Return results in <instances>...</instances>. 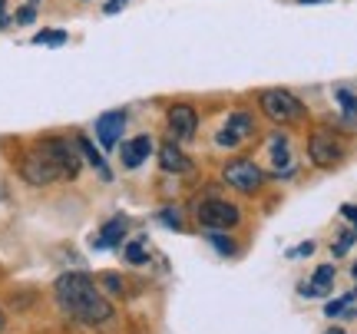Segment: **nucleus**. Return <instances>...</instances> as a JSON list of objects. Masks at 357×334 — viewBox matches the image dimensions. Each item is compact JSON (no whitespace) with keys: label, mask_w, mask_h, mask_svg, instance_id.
<instances>
[{"label":"nucleus","mask_w":357,"mask_h":334,"mask_svg":"<svg viewBox=\"0 0 357 334\" xmlns=\"http://www.w3.org/2000/svg\"><path fill=\"white\" fill-rule=\"evenodd\" d=\"M195 126H199V116H195L192 106L176 103L169 109V132H172L176 139H192V136H195Z\"/></svg>","instance_id":"nucleus-10"},{"label":"nucleus","mask_w":357,"mask_h":334,"mask_svg":"<svg viewBox=\"0 0 357 334\" xmlns=\"http://www.w3.org/2000/svg\"><path fill=\"white\" fill-rule=\"evenodd\" d=\"M328 334H344V331H341V328H331V331H328Z\"/></svg>","instance_id":"nucleus-26"},{"label":"nucleus","mask_w":357,"mask_h":334,"mask_svg":"<svg viewBox=\"0 0 357 334\" xmlns=\"http://www.w3.org/2000/svg\"><path fill=\"white\" fill-rule=\"evenodd\" d=\"M354 238H357V231H344V235L337 238V245H334V255H344L347 248L354 245Z\"/></svg>","instance_id":"nucleus-20"},{"label":"nucleus","mask_w":357,"mask_h":334,"mask_svg":"<svg viewBox=\"0 0 357 334\" xmlns=\"http://www.w3.org/2000/svg\"><path fill=\"white\" fill-rule=\"evenodd\" d=\"M354 298H357V295H344V298H337V301H328V308H324V314H328V318H337V314H344L347 305H351Z\"/></svg>","instance_id":"nucleus-19"},{"label":"nucleus","mask_w":357,"mask_h":334,"mask_svg":"<svg viewBox=\"0 0 357 334\" xmlns=\"http://www.w3.org/2000/svg\"><path fill=\"white\" fill-rule=\"evenodd\" d=\"M123 235H126V219H113V222H106V229L93 238V245L96 248H116V245L123 242Z\"/></svg>","instance_id":"nucleus-14"},{"label":"nucleus","mask_w":357,"mask_h":334,"mask_svg":"<svg viewBox=\"0 0 357 334\" xmlns=\"http://www.w3.org/2000/svg\"><path fill=\"white\" fill-rule=\"evenodd\" d=\"M354 278H357V265H354Z\"/></svg>","instance_id":"nucleus-29"},{"label":"nucleus","mask_w":357,"mask_h":334,"mask_svg":"<svg viewBox=\"0 0 357 334\" xmlns=\"http://www.w3.org/2000/svg\"><path fill=\"white\" fill-rule=\"evenodd\" d=\"M0 331H3V311H0Z\"/></svg>","instance_id":"nucleus-27"},{"label":"nucleus","mask_w":357,"mask_h":334,"mask_svg":"<svg viewBox=\"0 0 357 334\" xmlns=\"http://www.w3.org/2000/svg\"><path fill=\"white\" fill-rule=\"evenodd\" d=\"M347 155V146L341 136H334L331 129H318V132H311V139H307V159L314 162L318 169H334L341 166Z\"/></svg>","instance_id":"nucleus-3"},{"label":"nucleus","mask_w":357,"mask_h":334,"mask_svg":"<svg viewBox=\"0 0 357 334\" xmlns=\"http://www.w3.org/2000/svg\"><path fill=\"white\" fill-rule=\"evenodd\" d=\"M222 179L229 182L231 189H238V192H258L261 185H265V172L252 162V159H231V162H225V169H222Z\"/></svg>","instance_id":"nucleus-6"},{"label":"nucleus","mask_w":357,"mask_h":334,"mask_svg":"<svg viewBox=\"0 0 357 334\" xmlns=\"http://www.w3.org/2000/svg\"><path fill=\"white\" fill-rule=\"evenodd\" d=\"M314 284H301L298 291L305 298H318V295H328V288H331L334 282V265H321L318 271H314V278H311Z\"/></svg>","instance_id":"nucleus-13"},{"label":"nucleus","mask_w":357,"mask_h":334,"mask_svg":"<svg viewBox=\"0 0 357 334\" xmlns=\"http://www.w3.org/2000/svg\"><path fill=\"white\" fill-rule=\"evenodd\" d=\"M252 132H255V119H252V116H248V113H231L229 123L218 129L215 142L222 146V149H231V146H238V142L248 139Z\"/></svg>","instance_id":"nucleus-8"},{"label":"nucleus","mask_w":357,"mask_h":334,"mask_svg":"<svg viewBox=\"0 0 357 334\" xmlns=\"http://www.w3.org/2000/svg\"><path fill=\"white\" fill-rule=\"evenodd\" d=\"M159 162H162V169H166V172H189V169H192L189 155L182 153L176 142H166V146L159 149Z\"/></svg>","instance_id":"nucleus-12"},{"label":"nucleus","mask_w":357,"mask_h":334,"mask_svg":"<svg viewBox=\"0 0 357 334\" xmlns=\"http://www.w3.org/2000/svg\"><path fill=\"white\" fill-rule=\"evenodd\" d=\"M53 295H56V305L70 314V318H77L83 324H102L113 318V305L100 295V288L96 282L83 275V271H66L56 278L53 284Z\"/></svg>","instance_id":"nucleus-1"},{"label":"nucleus","mask_w":357,"mask_h":334,"mask_svg":"<svg viewBox=\"0 0 357 334\" xmlns=\"http://www.w3.org/2000/svg\"><path fill=\"white\" fill-rule=\"evenodd\" d=\"M311 252H314V245L305 242V245H298V248H291V252H288V258H305V255H311Z\"/></svg>","instance_id":"nucleus-23"},{"label":"nucleus","mask_w":357,"mask_h":334,"mask_svg":"<svg viewBox=\"0 0 357 334\" xmlns=\"http://www.w3.org/2000/svg\"><path fill=\"white\" fill-rule=\"evenodd\" d=\"M212 242H215V248L222 252V255H235V245H231L229 238H222L218 231H212Z\"/></svg>","instance_id":"nucleus-21"},{"label":"nucleus","mask_w":357,"mask_h":334,"mask_svg":"<svg viewBox=\"0 0 357 334\" xmlns=\"http://www.w3.org/2000/svg\"><path fill=\"white\" fill-rule=\"evenodd\" d=\"M261 113L271 119V123H301L307 116V109H305V103L294 96L291 90H265L261 93Z\"/></svg>","instance_id":"nucleus-2"},{"label":"nucleus","mask_w":357,"mask_h":334,"mask_svg":"<svg viewBox=\"0 0 357 334\" xmlns=\"http://www.w3.org/2000/svg\"><path fill=\"white\" fill-rule=\"evenodd\" d=\"M301 3H321V0H301Z\"/></svg>","instance_id":"nucleus-28"},{"label":"nucleus","mask_w":357,"mask_h":334,"mask_svg":"<svg viewBox=\"0 0 357 334\" xmlns=\"http://www.w3.org/2000/svg\"><path fill=\"white\" fill-rule=\"evenodd\" d=\"M242 219V212L225 202V199H208L199 206V222H202L208 231H225V229H235Z\"/></svg>","instance_id":"nucleus-7"},{"label":"nucleus","mask_w":357,"mask_h":334,"mask_svg":"<svg viewBox=\"0 0 357 334\" xmlns=\"http://www.w3.org/2000/svg\"><path fill=\"white\" fill-rule=\"evenodd\" d=\"M33 17H37V7H33V3H26V7L17 10V24H33Z\"/></svg>","instance_id":"nucleus-22"},{"label":"nucleus","mask_w":357,"mask_h":334,"mask_svg":"<svg viewBox=\"0 0 357 334\" xmlns=\"http://www.w3.org/2000/svg\"><path fill=\"white\" fill-rule=\"evenodd\" d=\"M159 219L166 222V225H172V229H178V225H182V219H178V212H172V208H166V212H162Z\"/></svg>","instance_id":"nucleus-24"},{"label":"nucleus","mask_w":357,"mask_h":334,"mask_svg":"<svg viewBox=\"0 0 357 334\" xmlns=\"http://www.w3.org/2000/svg\"><path fill=\"white\" fill-rule=\"evenodd\" d=\"M40 146H43V153L50 155V162L56 166L60 179H77L79 169H83V155H79V149L73 142L63 139V136H47Z\"/></svg>","instance_id":"nucleus-4"},{"label":"nucleus","mask_w":357,"mask_h":334,"mask_svg":"<svg viewBox=\"0 0 357 334\" xmlns=\"http://www.w3.org/2000/svg\"><path fill=\"white\" fill-rule=\"evenodd\" d=\"M271 159H275V172H278L281 166L291 169V149H288V139H284V136H275V139H271Z\"/></svg>","instance_id":"nucleus-16"},{"label":"nucleus","mask_w":357,"mask_h":334,"mask_svg":"<svg viewBox=\"0 0 357 334\" xmlns=\"http://www.w3.org/2000/svg\"><path fill=\"white\" fill-rule=\"evenodd\" d=\"M17 169H20L24 182H30V185H50V182L60 179V172H56V166L50 162V155L43 153V146H37V149H26V153L20 155Z\"/></svg>","instance_id":"nucleus-5"},{"label":"nucleus","mask_w":357,"mask_h":334,"mask_svg":"<svg viewBox=\"0 0 357 334\" xmlns=\"http://www.w3.org/2000/svg\"><path fill=\"white\" fill-rule=\"evenodd\" d=\"M77 149H79V155L86 159L89 166H96V169H100V176H102V179H113V176H109V169H106V162H102L100 149H96V146H93V142H89L86 136H77Z\"/></svg>","instance_id":"nucleus-15"},{"label":"nucleus","mask_w":357,"mask_h":334,"mask_svg":"<svg viewBox=\"0 0 357 334\" xmlns=\"http://www.w3.org/2000/svg\"><path fill=\"white\" fill-rule=\"evenodd\" d=\"M341 215L354 222V231H357V206H344V208H341Z\"/></svg>","instance_id":"nucleus-25"},{"label":"nucleus","mask_w":357,"mask_h":334,"mask_svg":"<svg viewBox=\"0 0 357 334\" xmlns=\"http://www.w3.org/2000/svg\"><path fill=\"white\" fill-rule=\"evenodd\" d=\"M33 43H40V47H60V43H66V30H40L33 37Z\"/></svg>","instance_id":"nucleus-17"},{"label":"nucleus","mask_w":357,"mask_h":334,"mask_svg":"<svg viewBox=\"0 0 357 334\" xmlns=\"http://www.w3.org/2000/svg\"><path fill=\"white\" fill-rule=\"evenodd\" d=\"M123 129H126V113L123 109H113V113H102L96 119V136H100V146L102 149H113L119 136H123Z\"/></svg>","instance_id":"nucleus-9"},{"label":"nucleus","mask_w":357,"mask_h":334,"mask_svg":"<svg viewBox=\"0 0 357 334\" xmlns=\"http://www.w3.org/2000/svg\"><path fill=\"white\" fill-rule=\"evenodd\" d=\"M149 153H153V139H149V136H136V139L123 142V149H119L126 169H139L142 162L149 159Z\"/></svg>","instance_id":"nucleus-11"},{"label":"nucleus","mask_w":357,"mask_h":334,"mask_svg":"<svg viewBox=\"0 0 357 334\" xmlns=\"http://www.w3.org/2000/svg\"><path fill=\"white\" fill-rule=\"evenodd\" d=\"M123 255H126L129 265H146V261H149V255H146V245H142V242H129Z\"/></svg>","instance_id":"nucleus-18"}]
</instances>
